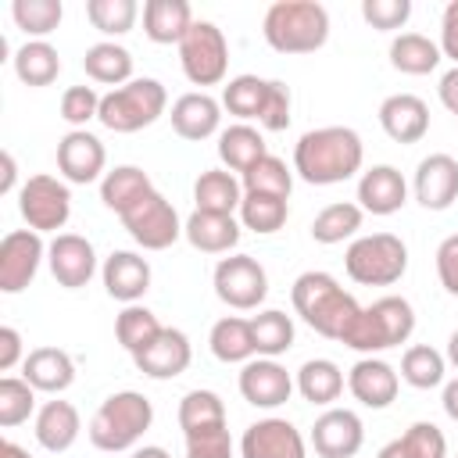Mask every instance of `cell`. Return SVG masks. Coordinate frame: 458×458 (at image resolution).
<instances>
[{"label": "cell", "mask_w": 458, "mask_h": 458, "mask_svg": "<svg viewBox=\"0 0 458 458\" xmlns=\"http://www.w3.org/2000/svg\"><path fill=\"white\" fill-rule=\"evenodd\" d=\"M240 229L243 225L233 215H211V211H197L193 208V215L182 225V236L200 254H229L240 243Z\"/></svg>", "instance_id": "26"}, {"label": "cell", "mask_w": 458, "mask_h": 458, "mask_svg": "<svg viewBox=\"0 0 458 458\" xmlns=\"http://www.w3.org/2000/svg\"><path fill=\"white\" fill-rule=\"evenodd\" d=\"M82 72L93 82H104V86L118 89V86L132 82V54L114 39H100L82 54Z\"/></svg>", "instance_id": "32"}, {"label": "cell", "mask_w": 458, "mask_h": 458, "mask_svg": "<svg viewBox=\"0 0 458 458\" xmlns=\"http://www.w3.org/2000/svg\"><path fill=\"white\" fill-rule=\"evenodd\" d=\"M47 258V243L36 229H11L0 240V290L21 293Z\"/></svg>", "instance_id": "12"}, {"label": "cell", "mask_w": 458, "mask_h": 458, "mask_svg": "<svg viewBox=\"0 0 458 458\" xmlns=\"http://www.w3.org/2000/svg\"><path fill=\"white\" fill-rule=\"evenodd\" d=\"M0 458H32V454L14 440H0Z\"/></svg>", "instance_id": "58"}, {"label": "cell", "mask_w": 458, "mask_h": 458, "mask_svg": "<svg viewBox=\"0 0 458 458\" xmlns=\"http://www.w3.org/2000/svg\"><path fill=\"white\" fill-rule=\"evenodd\" d=\"M293 386L301 390V397H304L308 404L329 408V404L340 401V394H344V372H340V365L329 361V358H308V361L297 369Z\"/></svg>", "instance_id": "33"}, {"label": "cell", "mask_w": 458, "mask_h": 458, "mask_svg": "<svg viewBox=\"0 0 458 458\" xmlns=\"http://www.w3.org/2000/svg\"><path fill=\"white\" fill-rule=\"evenodd\" d=\"M165 107H168V93L157 79H132V82L104 93L97 122L111 132H140V129L154 125L165 114Z\"/></svg>", "instance_id": "6"}, {"label": "cell", "mask_w": 458, "mask_h": 458, "mask_svg": "<svg viewBox=\"0 0 458 458\" xmlns=\"http://www.w3.org/2000/svg\"><path fill=\"white\" fill-rule=\"evenodd\" d=\"M240 182H243V193H272V197H286V200H290L293 172L286 168L283 157L265 154L254 168H247V172L240 175Z\"/></svg>", "instance_id": "44"}, {"label": "cell", "mask_w": 458, "mask_h": 458, "mask_svg": "<svg viewBox=\"0 0 458 458\" xmlns=\"http://www.w3.org/2000/svg\"><path fill=\"white\" fill-rule=\"evenodd\" d=\"M297 315L326 340H340L351 318L361 311V304L329 276V272H301L290 286Z\"/></svg>", "instance_id": "2"}, {"label": "cell", "mask_w": 458, "mask_h": 458, "mask_svg": "<svg viewBox=\"0 0 458 458\" xmlns=\"http://www.w3.org/2000/svg\"><path fill=\"white\" fill-rule=\"evenodd\" d=\"M18 211L29 222V229L36 233H57L64 229L68 215H72V193L68 182H61L57 175H29L18 190Z\"/></svg>", "instance_id": "9"}, {"label": "cell", "mask_w": 458, "mask_h": 458, "mask_svg": "<svg viewBox=\"0 0 458 458\" xmlns=\"http://www.w3.org/2000/svg\"><path fill=\"white\" fill-rule=\"evenodd\" d=\"M211 283H215L218 301L229 304V308H236V311H254L268 297V272L250 254H229V258H222L215 265Z\"/></svg>", "instance_id": "10"}, {"label": "cell", "mask_w": 458, "mask_h": 458, "mask_svg": "<svg viewBox=\"0 0 458 458\" xmlns=\"http://www.w3.org/2000/svg\"><path fill=\"white\" fill-rule=\"evenodd\" d=\"M344 268L361 286H394L408 272V247L394 233H369L347 247Z\"/></svg>", "instance_id": "7"}, {"label": "cell", "mask_w": 458, "mask_h": 458, "mask_svg": "<svg viewBox=\"0 0 458 458\" xmlns=\"http://www.w3.org/2000/svg\"><path fill=\"white\" fill-rule=\"evenodd\" d=\"M437 93H440V104H444L451 114H458V68H451V72L440 75Z\"/></svg>", "instance_id": "55"}, {"label": "cell", "mask_w": 458, "mask_h": 458, "mask_svg": "<svg viewBox=\"0 0 458 458\" xmlns=\"http://www.w3.org/2000/svg\"><path fill=\"white\" fill-rule=\"evenodd\" d=\"M129 458H172V454L165 447H157V444H147V447H132Z\"/></svg>", "instance_id": "59"}, {"label": "cell", "mask_w": 458, "mask_h": 458, "mask_svg": "<svg viewBox=\"0 0 458 458\" xmlns=\"http://www.w3.org/2000/svg\"><path fill=\"white\" fill-rule=\"evenodd\" d=\"M265 154H268L265 136H261L254 125H247V122H236V125H229V129L218 132V161H222L229 172H240V175H243V172L254 168Z\"/></svg>", "instance_id": "31"}, {"label": "cell", "mask_w": 458, "mask_h": 458, "mask_svg": "<svg viewBox=\"0 0 458 458\" xmlns=\"http://www.w3.org/2000/svg\"><path fill=\"white\" fill-rule=\"evenodd\" d=\"M122 225L143 250H165L182 236L186 222H179V211L172 208V200L154 190L122 215Z\"/></svg>", "instance_id": "11"}, {"label": "cell", "mask_w": 458, "mask_h": 458, "mask_svg": "<svg viewBox=\"0 0 458 458\" xmlns=\"http://www.w3.org/2000/svg\"><path fill=\"white\" fill-rule=\"evenodd\" d=\"M161 329L165 326L157 322V315L150 308H143V304H125L118 311V318H114V336L129 354H140L143 347H150Z\"/></svg>", "instance_id": "40"}, {"label": "cell", "mask_w": 458, "mask_h": 458, "mask_svg": "<svg viewBox=\"0 0 458 458\" xmlns=\"http://www.w3.org/2000/svg\"><path fill=\"white\" fill-rule=\"evenodd\" d=\"M172 129L175 136L182 140H208L218 132V122H222V100H215L211 93L197 89V93H182L175 104H172Z\"/></svg>", "instance_id": "24"}, {"label": "cell", "mask_w": 458, "mask_h": 458, "mask_svg": "<svg viewBox=\"0 0 458 458\" xmlns=\"http://www.w3.org/2000/svg\"><path fill=\"white\" fill-rule=\"evenodd\" d=\"M376 458H408L404 451H401V440H390V444H383L379 447V454Z\"/></svg>", "instance_id": "60"}, {"label": "cell", "mask_w": 458, "mask_h": 458, "mask_svg": "<svg viewBox=\"0 0 458 458\" xmlns=\"http://www.w3.org/2000/svg\"><path fill=\"white\" fill-rule=\"evenodd\" d=\"M190 361H193L190 336L182 329H172V326H165L150 347L132 354V365L150 379H175L190 369Z\"/></svg>", "instance_id": "19"}, {"label": "cell", "mask_w": 458, "mask_h": 458, "mask_svg": "<svg viewBox=\"0 0 458 458\" xmlns=\"http://www.w3.org/2000/svg\"><path fill=\"white\" fill-rule=\"evenodd\" d=\"M250 333H254V351L258 358H279L293 347V318L279 308H265L250 318Z\"/></svg>", "instance_id": "38"}, {"label": "cell", "mask_w": 458, "mask_h": 458, "mask_svg": "<svg viewBox=\"0 0 458 458\" xmlns=\"http://www.w3.org/2000/svg\"><path fill=\"white\" fill-rule=\"evenodd\" d=\"M21 379L32 383V390L61 394L75 383V361L61 347H32L21 361Z\"/></svg>", "instance_id": "25"}, {"label": "cell", "mask_w": 458, "mask_h": 458, "mask_svg": "<svg viewBox=\"0 0 458 458\" xmlns=\"http://www.w3.org/2000/svg\"><path fill=\"white\" fill-rule=\"evenodd\" d=\"M211 354L225 365H247L258 351H254V333H250V318H240V315H225L211 326Z\"/></svg>", "instance_id": "34"}, {"label": "cell", "mask_w": 458, "mask_h": 458, "mask_svg": "<svg viewBox=\"0 0 458 458\" xmlns=\"http://www.w3.org/2000/svg\"><path fill=\"white\" fill-rule=\"evenodd\" d=\"M361 18L379 32H394L411 18V0H361Z\"/></svg>", "instance_id": "50"}, {"label": "cell", "mask_w": 458, "mask_h": 458, "mask_svg": "<svg viewBox=\"0 0 458 458\" xmlns=\"http://www.w3.org/2000/svg\"><path fill=\"white\" fill-rule=\"evenodd\" d=\"M347 390L354 394L358 404L379 411V408H390L397 390H401V379H397V369L376 354H365L361 361L351 365L347 372Z\"/></svg>", "instance_id": "18"}, {"label": "cell", "mask_w": 458, "mask_h": 458, "mask_svg": "<svg viewBox=\"0 0 458 458\" xmlns=\"http://www.w3.org/2000/svg\"><path fill=\"white\" fill-rule=\"evenodd\" d=\"M193 200H197V211L233 215L243 204V182L229 168H208L193 182Z\"/></svg>", "instance_id": "29"}, {"label": "cell", "mask_w": 458, "mask_h": 458, "mask_svg": "<svg viewBox=\"0 0 458 458\" xmlns=\"http://www.w3.org/2000/svg\"><path fill=\"white\" fill-rule=\"evenodd\" d=\"M36 411V390L21 376H4L0 379V426H21Z\"/></svg>", "instance_id": "47"}, {"label": "cell", "mask_w": 458, "mask_h": 458, "mask_svg": "<svg viewBox=\"0 0 458 458\" xmlns=\"http://www.w3.org/2000/svg\"><path fill=\"white\" fill-rule=\"evenodd\" d=\"M4 179H0V193H11L14 190V182H18V165H14V154L11 150H4Z\"/></svg>", "instance_id": "56"}, {"label": "cell", "mask_w": 458, "mask_h": 458, "mask_svg": "<svg viewBox=\"0 0 458 458\" xmlns=\"http://www.w3.org/2000/svg\"><path fill=\"white\" fill-rule=\"evenodd\" d=\"M47 265H50V276L57 279V286L79 290L97 276V250L79 233H57L47 247Z\"/></svg>", "instance_id": "14"}, {"label": "cell", "mask_w": 458, "mask_h": 458, "mask_svg": "<svg viewBox=\"0 0 458 458\" xmlns=\"http://www.w3.org/2000/svg\"><path fill=\"white\" fill-rule=\"evenodd\" d=\"M440 43H433L422 32H401L390 43V64L404 75H429L440 64Z\"/></svg>", "instance_id": "36"}, {"label": "cell", "mask_w": 458, "mask_h": 458, "mask_svg": "<svg viewBox=\"0 0 458 458\" xmlns=\"http://www.w3.org/2000/svg\"><path fill=\"white\" fill-rule=\"evenodd\" d=\"M440 54L451 57L458 68V0H451L440 14Z\"/></svg>", "instance_id": "53"}, {"label": "cell", "mask_w": 458, "mask_h": 458, "mask_svg": "<svg viewBox=\"0 0 458 458\" xmlns=\"http://www.w3.org/2000/svg\"><path fill=\"white\" fill-rule=\"evenodd\" d=\"M147 193H154V182H150V175H147L143 168H136V165H118V168L104 172V179H100V200H104V208H111L118 218H122L132 204H140Z\"/></svg>", "instance_id": "30"}, {"label": "cell", "mask_w": 458, "mask_h": 458, "mask_svg": "<svg viewBox=\"0 0 458 458\" xmlns=\"http://www.w3.org/2000/svg\"><path fill=\"white\" fill-rule=\"evenodd\" d=\"M225 426V404L215 390H190L179 401V429L186 433H200V429H215Z\"/></svg>", "instance_id": "42"}, {"label": "cell", "mask_w": 458, "mask_h": 458, "mask_svg": "<svg viewBox=\"0 0 458 458\" xmlns=\"http://www.w3.org/2000/svg\"><path fill=\"white\" fill-rule=\"evenodd\" d=\"M107 165V150L100 143V136H93L89 129H72L57 140V172L64 175V182H93L100 179Z\"/></svg>", "instance_id": "17"}, {"label": "cell", "mask_w": 458, "mask_h": 458, "mask_svg": "<svg viewBox=\"0 0 458 458\" xmlns=\"http://www.w3.org/2000/svg\"><path fill=\"white\" fill-rule=\"evenodd\" d=\"M415 200L426 211H447L458 200V161L451 154H429L415 168Z\"/></svg>", "instance_id": "20"}, {"label": "cell", "mask_w": 458, "mask_h": 458, "mask_svg": "<svg viewBox=\"0 0 458 458\" xmlns=\"http://www.w3.org/2000/svg\"><path fill=\"white\" fill-rule=\"evenodd\" d=\"M79 433H82V419H79V408L72 401L57 397L36 411V440L43 451L61 454L79 440Z\"/></svg>", "instance_id": "27"}, {"label": "cell", "mask_w": 458, "mask_h": 458, "mask_svg": "<svg viewBox=\"0 0 458 458\" xmlns=\"http://www.w3.org/2000/svg\"><path fill=\"white\" fill-rule=\"evenodd\" d=\"M11 18L25 36L43 39L61 25L64 7H61V0H14L11 4Z\"/></svg>", "instance_id": "45"}, {"label": "cell", "mask_w": 458, "mask_h": 458, "mask_svg": "<svg viewBox=\"0 0 458 458\" xmlns=\"http://www.w3.org/2000/svg\"><path fill=\"white\" fill-rule=\"evenodd\" d=\"M240 458H308V444L290 419L268 415L243 429Z\"/></svg>", "instance_id": "13"}, {"label": "cell", "mask_w": 458, "mask_h": 458, "mask_svg": "<svg viewBox=\"0 0 458 458\" xmlns=\"http://www.w3.org/2000/svg\"><path fill=\"white\" fill-rule=\"evenodd\" d=\"M293 394V376L276 361V358H250L240 369V397L254 408H279Z\"/></svg>", "instance_id": "16"}, {"label": "cell", "mask_w": 458, "mask_h": 458, "mask_svg": "<svg viewBox=\"0 0 458 458\" xmlns=\"http://www.w3.org/2000/svg\"><path fill=\"white\" fill-rule=\"evenodd\" d=\"M286 215H290L286 197L243 193V204H240V225L243 229H250L258 236H268V233H279L286 225Z\"/></svg>", "instance_id": "39"}, {"label": "cell", "mask_w": 458, "mask_h": 458, "mask_svg": "<svg viewBox=\"0 0 458 458\" xmlns=\"http://www.w3.org/2000/svg\"><path fill=\"white\" fill-rule=\"evenodd\" d=\"M447 361H451V365L458 369V329H454V333L447 336Z\"/></svg>", "instance_id": "61"}, {"label": "cell", "mask_w": 458, "mask_h": 458, "mask_svg": "<svg viewBox=\"0 0 458 458\" xmlns=\"http://www.w3.org/2000/svg\"><path fill=\"white\" fill-rule=\"evenodd\" d=\"M440 404H444L447 419H454V422H458V379H451V383L444 386V397H440Z\"/></svg>", "instance_id": "57"}, {"label": "cell", "mask_w": 458, "mask_h": 458, "mask_svg": "<svg viewBox=\"0 0 458 458\" xmlns=\"http://www.w3.org/2000/svg\"><path fill=\"white\" fill-rule=\"evenodd\" d=\"M379 125L394 143H419L429 132V107L415 93H394L379 104Z\"/></svg>", "instance_id": "23"}, {"label": "cell", "mask_w": 458, "mask_h": 458, "mask_svg": "<svg viewBox=\"0 0 458 458\" xmlns=\"http://www.w3.org/2000/svg\"><path fill=\"white\" fill-rule=\"evenodd\" d=\"M261 32L279 54H315L329 39V11L318 0H276L261 18Z\"/></svg>", "instance_id": "3"}, {"label": "cell", "mask_w": 458, "mask_h": 458, "mask_svg": "<svg viewBox=\"0 0 458 458\" xmlns=\"http://www.w3.org/2000/svg\"><path fill=\"white\" fill-rule=\"evenodd\" d=\"M100 93L93 86H68L61 93V118L72 125V129H86L89 118L100 114Z\"/></svg>", "instance_id": "49"}, {"label": "cell", "mask_w": 458, "mask_h": 458, "mask_svg": "<svg viewBox=\"0 0 458 458\" xmlns=\"http://www.w3.org/2000/svg\"><path fill=\"white\" fill-rule=\"evenodd\" d=\"M408 200V182L394 165H372L358 179V208L369 215H397Z\"/></svg>", "instance_id": "22"}, {"label": "cell", "mask_w": 458, "mask_h": 458, "mask_svg": "<svg viewBox=\"0 0 458 458\" xmlns=\"http://www.w3.org/2000/svg\"><path fill=\"white\" fill-rule=\"evenodd\" d=\"M193 21L197 18H193L186 0H147L143 4V32L150 43H161V47L175 43L179 47Z\"/></svg>", "instance_id": "28"}, {"label": "cell", "mask_w": 458, "mask_h": 458, "mask_svg": "<svg viewBox=\"0 0 458 458\" xmlns=\"http://www.w3.org/2000/svg\"><path fill=\"white\" fill-rule=\"evenodd\" d=\"M361 218L365 211L354 204V200H336V204H326L315 218H311V240L315 243H344L351 236H358L361 229Z\"/></svg>", "instance_id": "37"}, {"label": "cell", "mask_w": 458, "mask_h": 458, "mask_svg": "<svg viewBox=\"0 0 458 458\" xmlns=\"http://www.w3.org/2000/svg\"><path fill=\"white\" fill-rule=\"evenodd\" d=\"M150 422H154V404L140 390H118L100 401L86 433L97 451L118 454V451H132L140 437L150 429Z\"/></svg>", "instance_id": "4"}, {"label": "cell", "mask_w": 458, "mask_h": 458, "mask_svg": "<svg viewBox=\"0 0 458 458\" xmlns=\"http://www.w3.org/2000/svg\"><path fill=\"white\" fill-rule=\"evenodd\" d=\"M437 276H440V286L451 297H458V233H451L437 247Z\"/></svg>", "instance_id": "52"}, {"label": "cell", "mask_w": 458, "mask_h": 458, "mask_svg": "<svg viewBox=\"0 0 458 458\" xmlns=\"http://www.w3.org/2000/svg\"><path fill=\"white\" fill-rule=\"evenodd\" d=\"M136 0H86V18L104 36H125L136 25Z\"/></svg>", "instance_id": "46"}, {"label": "cell", "mask_w": 458, "mask_h": 458, "mask_svg": "<svg viewBox=\"0 0 458 458\" xmlns=\"http://www.w3.org/2000/svg\"><path fill=\"white\" fill-rule=\"evenodd\" d=\"M444 372H447V358L429 347V344H411L401 358V379L415 390H433L444 383Z\"/></svg>", "instance_id": "41"}, {"label": "cell", "mask_w": 458, "mask_h": 458, "mask_svg": "<svg viewBox=\"0 0 458 458\" xmlns=\"http://www.w3.org/2000/svg\"><path fill=\"white\" fill-rule=\"evenodd\" d=\"M186 458H193V454H186ZM229 458H233V454H229Z\"/></svg>", "instance_id": "62"}, {"label": "cell", "mask_w": 458, "mask_h": 458, "mask_svg": "<svg viewBox=\"0 0 458 458\" xmlns=\"http://www.w3.org/2000/svg\"><path fill=\"white\" fill-rule=\"evenodd\" d=\"M21 361H25V354H21V333L14 326H0V369L11 372Z\"/></svg>", "instance_id": "54"}, {"label": "cell", "mask_w": 458, "mask_h": 458, "mask_svg": "<svg viewBox=\"0 0 458 458\" xmlns=\"http://www.w3.org/2000/svg\"><path fill=\"white\" fill-rule=\"evenodd\" d=\"M365 444V426L351 408H326L311 426V447L318 458H354Z\"/></svg>", "instance_id": "15"}, {"label": "cell", "mask_w": 458, "mask_h": 458, "mask_svg": "<svg viewBox=\"0 0 458 458\" xmlns=\"http://www.w3.org/2000/svg\"><path fill=\"white\" fill-rule=\"evenodd\" d=\"M397 440L408 458H447V437L433 422H411Z\"/></svg>", "instance_id": "48"}, {"label": "cell", "mask_w": 458, "mask_h": 458, "mask_svg": "<svg viewBox=\"0 0 458 458\" xmlns=\"http://www.w3.org/2000/svg\"><path fill=\"white\" fill-rule=\"evenodd\" d=\"M365 143L347 125L308 129L293 147V172L311 186H333L361 172Z\"/></svg>", "instance_id": "1"}, {"label": "cell", "mask_w": 458, "mask_h": 458, "mask_svg": "<svg viewBox=\"0 0 458 458\" xmlns=\"http://www.w3.org/2000/svg\"><path fill=\"white\" fill-rule=\"evenodd\" d=\"M265 97H268V79L236 75V79H229L225 89H222V107H225L229 114H236L240 122H250V118H261Z\"/></svg>", "instance_id": "43"}, {"label": "cell", "mask_w": 458, "mask_h": 458, "mask_svg": "<svg viewBox=\"0 0 458 458\" xmlns=\"http://www.w3.org/2000/svg\"><path fill=\"white\" fill-rule=\"evenodd\" d=\"M11 61H14V75L25 86H50L61 75V54L47 39H25Z\"/></svg>", "instance_id": "35"}, {"label": "cell", "mask_w": 458, "mask_h": 458, "mask_svg": "<svg viewBox=\"0 0 458 458\" xmlns=\"http://www.w3.org/2000/svg\"><path fill=\"white\" fill-rule=\"evenodd\" d=\"M454 458H458V454H454Z\"/></svg>", "instance_id": "63"}, {"label": "cell", "mask_w": 458, "mask_h": 458, "mask_svg": "<svg viewBox=\"0 0 458 458\" xmlns=\"http://www.w3.org/2000/svg\"><path fill=\"white\" fill-rule=\"evenodd\" d=\"M107 297L122 304H140V297L150 290V261L140 258L136 250H111L100 268Z\"/></svg>", "instance_id": "21"}, {"label": "cell", "mask_w": 458, "mask_h": 458, "mask_svg": "<svg viewBox=\"0 0 458 458\" xmlns=\"http://www.w3.org/2000/svg\"><path fill=\"white\" fill-rule=\"evenodd\" d=\"M411 333H415V308L404 297L390 293V297H379L369 308H361L351 318V326L344 329L340 344L351 351H361V354H379L386 347H401Z\"/></svg>", "instance_id": "5"}, {"label": "cell", "mask_w": 458, "mask_h": 458, "mask_svg": "<svg viewBox=\"0 0 458 458\" xmlns=\"http://www.w3.org/2000/svg\"><path fill=\"white\" fill-rule=\"evenodd\" d=\"M290 107H293V100H290V86L286 82H279V79H268V97H265V107H261V129H268V132H283L286 125H290Z\"/></svg>", "instance_id": "51"}, {"label": "cell", "mask_w": 458, "mask_h": 458, "mask_svg": "<svg viewBox=\"0 0 458 458\" xmlns=\"http://www.w3.org/2000/svg\"><path fill=\"white\" fill-rule=\"evenodd\" d=\"M179 64L193 86H218L229 68V43L215 21H193L179 43Z\"/></svg>", "instance_id": "8"}]
</instances>
